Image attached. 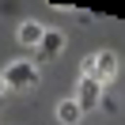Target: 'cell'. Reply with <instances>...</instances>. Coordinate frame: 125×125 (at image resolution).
I'll list each match as a JSON object with an SVG mask.
<instances>
[{
	"mask_svg": "<svg viewBox=\"0 0 125 125\" xmlns=\"http://www.w3.org/2000/svg\"><path fill=\"white\" fill-rule=\"evenodd\" d=\"M38 83V68L31 61H11L4 68V87H15V91H27V87Z\"/></svg>",
	"mask_w": 125,
	"mask_h": 125,
	"instance_id": "cell-1",
	"label": "cell"
},
{
	"mask_svg": "<svg viewBox=\"0 0 125 125\" xmlns=\"http://www.w3.org/2000/svg\"><path fill=\"white\" fill-rule=\"evenodd\" d=\"M76 106L80 110H83V114H87V110H95V106H102V83H99V80H80V87H76Z\"/></svg>",
	"mask_w": 125,
	"mask_h": 125,
	"instance_id": "cell-2",
	"label": "cell"
},
{
	"mask_svg": "<svg viewBox=\"0 0 125 125\" xmlns=\"http://www.w3.org/2000/svg\"><path fill=\"white\" fill-rule=\"evenodd\" d=\"M95 80H99V83L117 80V53H114V49H102V53H95Z\"/></svg>",
	"mask_w": 125,
	"mask_h": 125,
	"instance_id": "cell-3",
	"label": "cell"
},
{
	"mask_svg": "<svg viewBox=\"0 0 125 125\" xmlns=\"http://www.w3.org/2000/svg\"><path fill=\"white\" fill-rule=\"evenodd\" d=\"M64 53V34L61 31H46L42 34V46H38V57L42 61H53V57Z\"/></svg>",
	"mask_w": 125,
	"mask_h": 125,
	"instance_id": "cell-4",
	"label": "cell"
},
{
	"mask_svg": "<svg viewBox=\"0 0 125 125\" xmlns=\"http://www.w3.org/2000/svg\"><path fill=\"white\" fill-rule=\"evenodd\" d=\"M80 117H83V110L76 106V99H61L57 102V121L61 125H80Z\"/></svg>",
	"mask_w": 125,
	"mask_h": 125,
	"instance_id": "cell-5",
	"label": "cell"
},
{
	"mask_svg": "<svg viewBox=\"0 0 125 125\" xmlns=\"http://www.w3.org/2000/svg\"><path fill=\"white\" fill-rule=\"evenodd\" d=\"M42 34H46V27L34 23V19H27L19 27V46H42Z\"/></svg>",
	"mask_w": 125,
	"mask_h": 125,
	"instance_id": "cell-6",
	"label": "cell"
},
{
	"mask_svg": "<svg viewBox=\"0 0 125 125\" xmlns=\"http://www.w3.org/2000/svg\"><path fill=\"white\" fill-rule=\"evenodd\" d=\"M0 106H4V80H0Z\"/></svg>",
	"mask_w": 125,
	"mask_h": 125,
	"instance_id": "cell-7",
	"label": "cell"
}]
</instances>
